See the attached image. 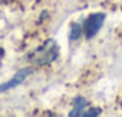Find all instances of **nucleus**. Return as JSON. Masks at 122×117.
I'll use <instances>...</instances> for the list:
<instances>
[{
  "mask_svg": "<svg viewBox=\"0 0 122 117\" xmlns=\"http://www.w3.org/2000/svg\"><path fill=\"white\" fill-rule=\"evenodd\" d=\"M86 106V100L82 96H77L73 99V111H70V117H79L83 116V109Z\"/></svg>",
  "mask_w": 122,
  "mask_h": 117,
  "instance_id": "obj_4",
  "label": "nucleus"
},
{
  "mask_svg": "<svg viewBox=\"0 0 122 117\" xmlns=\"http://www.w3.org/2000/svg\"><path fill=\"white\" fill-rule=\"evenodd\" d=\"M82 33H83V29H82V25L79 22L71 23V28H70V40H77L82 36Z\"/></svg>",
  "mask_w": 122,
  "mask_h": 117,
  "instance_id": "obj_5",
  "label": "nucleus"
},
{
  "mask_svg": "<svg viewBox=\"0 0 122 117\" xmlns=\"http://www.w3.org/2000/svg\"><path fill=\"white\" fill-rule=\"evenodd\" d=\"M33 71H34L33 66H28V68H23V69H20V71H17L14 75H12V79H9L8 82H5V83L0 85V93H5V91H9V89H12V88L22 85L25 82V79H26Z\"/></svg>",
  "mask_w": 122,
  "mask_h": 117,
  "instance_id": "obj_3",
  "label": "nucleus"
},
{
  "mask_svg": "<svg viewBox=\"0 0 122 117\" xmlns=\"http://www.w3.org/2000/svg\"><path fill=\"white\" fill-rule=\"evenodd\" d=\"M59 45L54 39H48L43 45H40L37 49L28 54V62H31L34 66H43L48 63H53L54 60L59 59Z\"/></svg>",
  "mask_w": 122,
  "mask_h": 117,
  "instance_id": "obj_1",
  "label": "nucleus"
},
{
  "mask_svg": "<svg viewBox=\"0 0 122 117\" xmlns=\"http://www.w3.org/2000/svg\"><path fill=\"white\" fill-rule=\"evenodd\" d=\"M101 114V109L99 108H91L90 111H83V116L85 117H94V116H99Z\"/></svg>",
  "mask_w": 122,
  "mask_h": 117,
  "instance_id": "obj_6",
  "label": "nucleus"
},
{
  "mask_svg": "<svg viewBox=\"0 0 122 117\" xmlns=\"http://www.w3.org/2000/svg\"><path fill=\"white\" fill-rule=\"evenodd\" d=\"M105 22V14L104 12H94V14H90L88 17L85 19L82 25V29H83V34H85L86 39H93L96 34L99 33V29L102 28Z\"/></svg>",
  "mask_w": 122,
  "mask_h": 117,
  "instance_id": "obj_2",
  "label": "nucleus"
}]
</instances>
